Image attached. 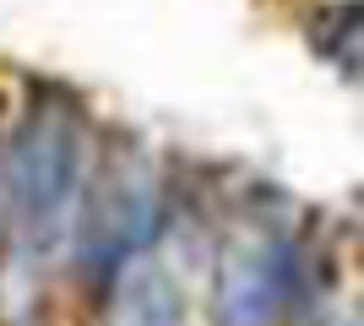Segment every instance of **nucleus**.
<instances>
[{"instance_id": "1", "label": "nucleus", "mask_w": 364, "mask_h": 326, "mask_svg": "<svg viewBox=\"0 0 364 326\" xmlns=\"http://www.w3.org/2000/svg\"><path fill=\"white\" fill-rule=\"evenodd\" d=\"M82 174H87V147L76 136L71 114L38 109L33 120H22V131L11 136V153H6V190H11V212L28 223V234L49 245L71 223Z\"/></svg>"}, {"instance_id": "2", "label": "nucleus", "mask_w": 364, "mask_h": 326, "mask_svg": "<svg viewBox=\"0 0 364 326\" xmlns=\"http://www.w3.org/2000/svg\"><path fill=\"white\" fill-rule=\"evenodd\" d=\"M289 305V250L277 239L228 245L213 283V326H277Z\"/></svg>"}]
</instances>
